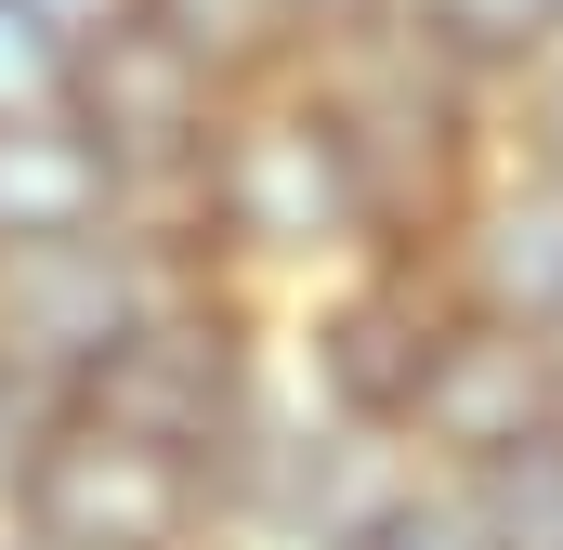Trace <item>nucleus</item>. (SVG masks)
<instances>
[{"label":"nucleus","mask_w":563,"mask_h":550,"mask_svg":"<svg viewBox=\"0 0 563 550\" xmlns=\"http://www.w3.org/2000/svg\"><path fill=\"white\" fill-rule=\"evenodd\" d=\"M144 223H170L197 263L236 275L250 301H301V288H328V275L380 263V210H367L354 157H341L328 106H314L301 79L223 106V132H210L197 184H184V210H144Z\"/></svg>","instance_id":"obj_1"},{"label":"nucleus","mask_w":563,"mask_h":550,"mask_svg":"<svg viewBox=\"0 0 563 550\" xmlns=\"http://www.w3.org/2000/svg\"><path fill=\"white\" fill-rule=\"evenodd\" d=\"M301 92L328 106V132L354 157V184H367V210H380V250L432 263L445 223L472 210V184L498 170V92L459 79L445 53H420L407 26H341V40L301 66Z\"/></svg>","instance_id":"obj_2"},{"label":"nucleus","mask_w":563,"mask_h":550,"mask_svg":"<svg viewBox=\"0 0 563 550\" xmlns=\"http://www.w3.org/2000/svg\"><path fill=\"white\" fill-rule=\"evenodd\" d=\"M66 106L92 119V144L119 157V184H132V210H184V184H197V157L223 132V92L157 40V26H119V40H92L79 66H66Z\"/></svg>","instance_id":"obj_7"},{"label":"nucleus","mask_w":563,"mask_h":550,"mask_svg":"<svg viewBox=\"0 0 563 550\" xmlns=\"http://www.w3.org/2000/svg\"><path fill=\"white\" fill-rule=\"evenodd\" d=\"M53 92H66V53L0 0V106H53Z\"/></svg>","instance_id":"obj_14"},{"label":"nucleus","mask_w":563,"mask_h":550,"mask_svg":"<svg viewBox=\"0 0 563 550\" xmlns=\"http://www.w3.org/2000/svg\"><path fill=\"white\" fill-rule=\"evenodd\" d=\"M106 223H132V184H119V157L92 144V119L53 92V106H0V263H26V250H79V237H106Z\"/></svg>","instance_id":"obj_9"},{"label":"nucleus","mask_w":563,"mask_h":550,"mask_svg":"<svg viewBox=\"0 0 563 550\" xmlns=\"http://www.w3.org/2000/svg\"><path fill=\"white\" fill-rule=\"evenodd\" d=\"M394 26L485 92H511L538 53H563V0H394Z\"/></svg>","instance_id":"obj_11"},{"label":"nucleus","mask_w":563,"mask_h":550,"mask_svg":"<svg viewBox=\"0 0 563 550\" xmlns=\"http://www.w3.org/2000/svg\"><path fill=\"white\" fill-rule=\"evenodd\" d=\"M538 432H563V341L485 315V301H445L394 446H407L420 472H485V459H511V446H538Z\"/></svg>","instance_id":"obj_6"},{"label":"nucleus","mask_w":563,"mask_h":550,"mask_svg":"<svg viewBox=\"0 0 563 550\" xmlns=\"http://www.w3.org/2000/svg\"><path fill=\"white\" fill-rule=\"evenodd\" d=\"M432 275H445L459 301H485V315H511V328L563 341V170L498 157V170L472 184V210L445 223Z\"/></svg>","instance_id":"obj_8"},{"label":"nucleus","mask_w":563,"mask_h":550,"mask_svg":"<svg viewBox=\"0 0 563 550\" xmlns=\"http://www.w3.org/2000/svg\"><path fill=\"white\" fill-rule=\"evenodd\" d=\"M314 13H328V40L341 26H394V0H314Z\"/></svg>","instance_id":"obj_16"},{"label":"nucleus","mask_w":563,"mask_h":550,"mask_svg":"<svg viewBox=\"0 0 563 550\" xmlns=\"http://www.w3.org/2000/svg\"><path fill=\"white\" fill-rule=\"evenodd\" d=\"M445 275L407 263V250H380V263L328 275V288H301V301H276V354H288V394L328 419H354V432H394L407 419V394H420V354L432 328H445Z\"/></svg>","instance_id":"obj_5"},{"label":"nucleus","mask_w":563,"mask_h":550,"mask_svg":"<svg viewBox=\"0 0 563 550\" xmlns=\"http://www.w3.org/2000/svg\"><path fill=\"white\" fill-rule=\"evenodd\" d=\"M132 26H157L223 106H250V92H288L314 53H328V13L314 0H144Z\"/></svg>","instance_id":"obj_10"},{"label":"nucleus","mask_w":563,"mask_h":550,"mask_svg":"<svg viewBox=\"0 0 563 550\" xmlns=\"http://www.w3.org/2000/svg\"><path fill=\"white\" fill-rule=\"evenodd\" d=\"M0 525L40 550H236L223 472L132 432V419H106L92 394L40 407L0 446Z\"/></svg>","instance_id":"obj_3"},{"label":"nucleus","mask_w":563,"mask_h":550,"mask_svg":"<svg viewBox=\"0 0 563 550\" xmlns=\"http://www.w3.org/2000/svg\"><path fill=\"white\" fill-rule=\"evenodd\" d=\"M13 13H26V26H40V40H53V53H66V66H79V53H92V40H119V26H132L144 0H13Z\"/></svg>","instance_id":"obj_15"},{"label":"nucleus","mask_w":563,"mask_h":550,"mask_svg":"<svg viewBox=\"0 0 563 550\" xmlns=\"http://www.w3.org/2000/svg\"><path fill=\"white\" fill-rule=\"evenodd\" d=\"M354 550H498V538H485V512H472L459 472H407V485L367 512V538H354Z\"/></svg>","instance_id":"obj_12"},{"label":"nucleus","mask_w":563,"mask_h":550,"mask_svg":"<svg viewBox=\"0 0 563 550\" xmlns=\"http://www.w3.org/2000/svg\"><path fill=\"white\" fill-rule=\"evenodd\" d=\"M288 394V354H276V301H250L236 275L184 263L157 301L132 315V341L92 367V407L157 432V446H184V459H210V472H236V446L276 419Z\"/></svg>","instance_id":"obj_4"},{"label":"nucleus","mask_w":563,"mask_h":550,"mask_svg":"<svg viewBox=\"0 0 563 550\" xmlns=\"http://www.w3.org/2000/svg\"><path fill=\"white\" fill-rule=\"evenodd\" d=\"M498 157H525V170H563V53H538V66L498 92Z\"/></svg>","instance_id":"obj_13"},{"label":"nucleus","mask_w":563,"mask_h":550,"mask_svg":"<svg viewBox=\"0 0 563 550\" xmlns=\"http://www.w3.org/2000/svg\"><path fill=\"white\" fill-rule=\"evenodd\" d=\"M0 550H40V538H13V525H0Z\"/></svg>","instance_id":"obj_17"}]
</instances>
